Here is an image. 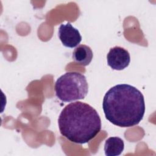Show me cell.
<instances>
[{"label":"cell","instance_id":"cell-2","mask_svg":"<svg viewBox=\"0 0 156 156\" xmlns=\"http://www.w3.org/2000/svg\"><path fill=\"white\" fill-rule=\"evenodd\" d=\"M58 125L60 133L69 141L85 144L93 139L101 129V120L97 111L80 101L66 105L60 113Z\"/></svg>","mask_w":156,"mask_h":156},{"label":"cell","instance_id":"cell-6","mask_svg":"<svg viewBox=\"0 0 156 156\" xmlns=\"http://www.w3.org/2000/svg\"><path fill=\"white\" fill-rule=\"evenodd\" d=\"M93 54L91 49L85 44H80L76 47L73 52V60L82 66L88 65L92 60Z\"/></svg>","mask_w":156,"mask_h":156},{"label":"cell","instance_id":"cell-3","mask_svg":"<svg viewBox=\"0 0 156 156\" xmlns=\"http://www.w3.org/2000/svg\"><path fill=\"white\" fill-rule=\"evenodd\" d=\"M56 96L63 102L83 99L88 92L86 77L77 72H67L59 77L55 83Z\"/></svg>","mask_w":156,"mask_h":156},{"label":"cell","instance_id":"cell-4","mask_svg":"<svg viewBox=\"0 0 156 156\" xmlns=\"http://www.w3.org/2000/svg\"><path fill=\"white\" fill-rule=\"evenodd\" d=\"M107 65L113 69L121 71L126 68L130 62V54L120 46L112 48L107 55Z\"/></svg>","mask_w":156,"mask_h":156},{"label":"cell","instance_id":"cell-5","mask_svg":"<svg viewBox=\"0 0 156 156\" xmlns=\"http://www.w3.org/2000/svg\"><path fill=\"white\" fill-rule=\"evenodd\" d=\"M58 35L63 45L70 48L78 46L82 39L78 29L68 22L66 24H60L58 28Z\"/></svg>","mask_w":156,"mask_h":156},{"label":"cell","instance_id":"cell-1","mask_svg":"<svg viewBox=\"0 0 156 156\" xmlns=\"http://www.w3.org/2000/svg\"><path fill=\"white\" fill-rule=\"evenodd\" d=\"M102 108L105 118L113 124L121 127L137 125L145 112L143 94L129 84H118L105 94Z\"/></svg>","mask_w":156,"mask_h":156},{"label":"cell","instance_id":"cell-7","mask_svg":"<svg viewBox=\"0 0 156 156\" xmlns=\"http://www.w3.org/2000/svg\"><path fill=\"white\" fill-rule=\"evenodd\" d=\"M104 149L107 156L119 155L124 149V141L118 136L110 137L106 140Z\"/></svg>","mask_w":156,"mask_h":156}]
</instances>
